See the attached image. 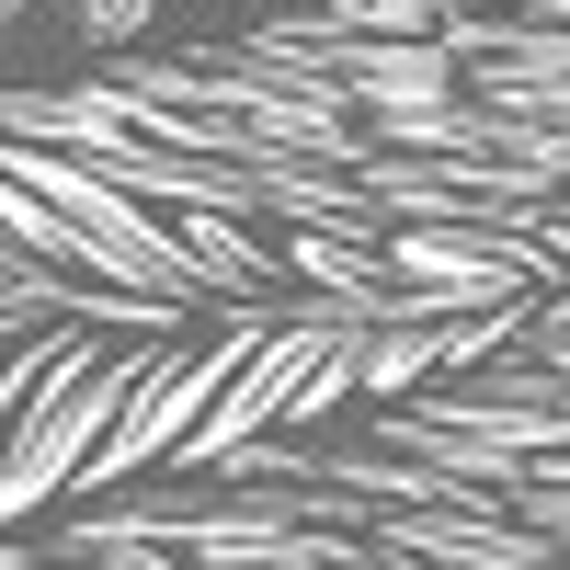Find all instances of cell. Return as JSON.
<instances>
[{
  "mask_svg": "<svg viewBox=\"0 0 570 570\" xmlns=\"http://www.w3.org/2000/svg\"><path fill=\"white\" fill-rule=\"evenodd\" d=\"M149 23V0H80V35H137Z\"/></svg>",
  "mask_w": 570,
  "mask_h": 570,
  "instance_id": "obj_1",
  "label": "cell"
},
{
  "mask_svg": "<svg viewBox=\"0 0 570 570\" xmlns=\"http://www.w3.org/2000/svg\"><path fill=\"white\" fill-rule=\"evenodd\" d=\"M0 35H12V0H0Z\"/></svg>",
  "mask_w": 570,
  "mask_h": 570,
  "instance_id": "obj_2",
  "label": "cell"
}]
</instances>
